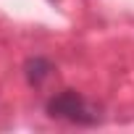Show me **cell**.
Instances as JSON below:
<instances>
[{"instance_id":"6da1fadb","label":"cell","mask_w":134,"mask_h":134,"mask_svg":"<svg viewBox=\"0 0 134 134\" xmlns=\"http://www.w3.org/2000/svg\"><path fill=\"white\" fill-rule=\"evenodd\" d=\"M45 110L50 118L58 121H69V124H79V126H92L100 121V110L97 105H92L84 95H79L76 90H63L55 92L47 103Z\"/></svg>"},{"instance_id":"7a4b0ae2","label":"cell","mask_w":134,"mask_h":134,"mask_svg":"<svg viewBox=\"0 0 134 134\" xmlns=\"http://www.w3.org/2000/svg\"><path fill=\"white\" fill-rule=\"evenodd\" d=\"M53 74V63L47 60V58H42V55H34V58H29L26 63H24V76H26V82L32 84V87H40V84H45V79Z\"/></svg>"}]
</instances>
